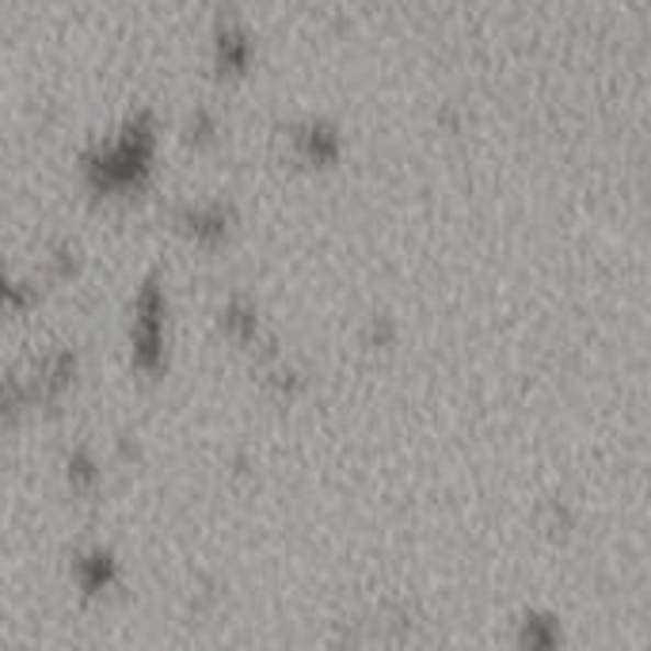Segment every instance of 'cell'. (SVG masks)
Returning <instances> with one entry per match:
<instances>
[{"label":"cell","mask_w":651,"mask_h":651,"mask_svg":"<svg viewBox=\"0 0 651 651\" xmlns=\"http://www.w3.org/2000/svg\"><path fill=\"white\" fill-rule=\"evenodd\" d=\"M149 160H153V126L149 119H142L119 142H111L108 149L88 160V183L103 194L130 191V187H137L149 176Z\"/></svg>","instance_id":"6da1fadb"},{"label":"cell","mask_w":651,"mask_h":651,"mask_svg":"<svg viewBox=\"0 0 651 651\" xmlns=\"http://www.w3.org/2000/svg\"><path fill=\"white\" fill-rule=\"evenodd\" d=\"M165 316H168V301L160 282H145L134 305V332H130L134 362L145 373H157L165 366Z\"/></svg>","instance_id":"7a4b0ae2"},{"label":"cell","mask_w":651,"mask_h":651,"mask_svg":"<svg viewBox=\"0 0 651 651\" xmlns=\"http://www.w3.org/2000/svg\"><path fill=\"white\" fill-rule=\"evenodd\" d=\"M294 142H298V153L308 160V165H332V160L339 157V137L332 134L328 126H321V122L301 126L294 134Z\"/></svg>","instance_id":"3957f363"},{"label":"cell","mask_w":651,"mask_h":651,"mask_svg":"<svg viewBox=\"0 0 651 651\" xmlns=\"http://www.w3.org/2000/svg\"><path fill=\"white\" fill-rule=\"evenodd\" d=\"M183 222V233L199 244H222L229 237V214L222 206H210V210H191V214L179 217Z\"/></svg>","instance_id":"277c9868"},{"label":"cell","mask_w":651,"mask_h":651,"mask_svg":"<svg viewBox=\"0 0 651 651\" xmlns=\"http://www.w3.org/2000/svg\"><path fill=\"white\" fill-rule=\"evenodd\" d=\"M77 580L88 594L108 591L111 583H115V560H111V552L96 549V552H88V557H80L77 560Z\"/></svg>","instance_id":"5b68a950"},{"label":"cell","mask_w":651,"mask_h":651,"mask_svg":"<svg viewBox=\"0 0 651 651\" xmlns=\"http://www.w3.org/2000/svg\"><path fill=\"white\" fill-rule=\"evenodd\" d=\"M225 332H229L233 339H240V344H248V339H256V308L248 305V301H233L229 308H225Z\"/></svg>","instance_id":"8992f818"},{"label":"cell","mask_w":651,"mask_h":651,"mask_svg":"<svg viewBox=\"0 0 651 651\" xmlns=\"http://www.w3.org/2000/svg\"><path fill=\"white\" fill-rule=\"evenodd\" d=\"M248 43H244V35H222V43H217V61H222V69L229 72H244L248 69Z\"/></svg>","instance_id":"52a82bcc"},{"label":"cell","mask_w":651,"mask_h":651,"mask_svg":"<svg viewBox=\"0 0 651 651\" xmlns=\"http://www.w3.org/2000/svg\"><path fill=\"white\" fill-rule=\"evenodd\" d=\"M27 305H31V294L23 287H15V282L4 274V267H0V308L20 313V308H27Z\"/></svg>","instance_id":"ba28073f"},{"label":"cell","mask_w":651,"mask_h":651,"mask_svg":"<svg viewBox=\"0 0 651 651\" xmlns=\"http://www.w3.org/2000/svg\"><path fill=\"white\" fill-rule=\"evenodd\" d=\"M69 480H72L77 487H92L96 480H100V473H96V465L85 458V453H77V458L69 461Z\"/></svg>","instance_id":"9c48e42d"},{"label":"cell","mask_w":651,"mask_h":651,"mask_svg":"<svg viewBox=\"0 0 651 651\" xmlns=\"http://www.w3.org/2000/svg\"><path fill=\"white\" fill-rule=\"evenodd\" d=\"M526 644H534V648L557 644V629H545V621H537V617H526Z\"/></svg>","instance_id":"30bf717a"}]
</instances>
